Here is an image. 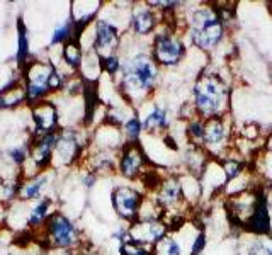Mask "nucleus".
I'll list each match as a JSON object with an SVG mask.
<instances>
[{
    "instance_id": "nucleus-1",
    "label": "nucleus",
    "mask_w": 272,
    "mask_h": 255,
    "mask_svg": "<svg viewBox=\"0 0 272 255\" xmlns=\"http://www.w3.org/2000/svg\"><path fill=\"white\" fill-rule=\"evenodd\" d=\"M158 65L152 55L138 51L124 60L121 58L119 80L116 83L121 97L129 104L143 102L158 82Z\"/></svg>"
},
{
    "instance_id": "nucleus-2",
    "label": "nucleus",
    "mask_w": 272,
    "mask_h": 255,
    "mask_svg": "<svg viewBox=\"0 0 272 255\" xmlns=\"http://www.w3.org/2000/svg\"><path fill=\"white\" fill-rule=\"evenodd\" d=\"M41 238L43 250H62V252H77L83 247V235L77 220L63 210H56L44 228L37 235Z\"/></svg>"
},
{
    "instance_id": "nucleus-3",
    "label": "nucleus",
    "mask_w": 272,
    "mask_h": 255,
    "mask_svg": "<svg viewBox=\"0 0 272 255\" xmlns=\"http://www.w3.org/2000/svg\"><path fill=\"white\" fill-rule=\"evenodd\" d=\"M90 134L83 128H60L51 169L60 172L80 165L90 148Z\"/></svg>"
},
{
    "instance_id": "nucleus-4",
    "label": "nucleus",
    "mask_w": 272,
    "mask_h": 255,
    "mask_svg": "<svg viewBox=\"0 0 272 255\" xmlns=\"http://www.w3.org/2000/svg\"><path fill=\"white\" fill-rule=\"evenodd\" d=\"M53 70L55 67L48 58H34L22 70L27 108H32V106L39 104L46 99H51L48 83Z\"/></svg>"
},
{
    "instance_id": "nucleus-5",
    "label": "nucleus",
    "mask_w": 272,
    "mask_h": 255,
    "mask_svg": "<svg viewBox=\"0 0 272 255\" xmlns=\"http://www.w3.org/2000/svg\"><path fill=\"white\" fill-rule=\"evenodd\" d=\"M191 36L194 44L201 49L216 46L223 38V22L213 12V9H199L192 17Z\"/></svg>"
},
{
    "instance_id": "nucleus-6",
    "label": "nucleus",
    "mask_w": 272,
    "mask_h": 255,
    "mask_svg": "<svg viewBox=\"0 0 272 255\" xmlns=\"http://www.w3.org/2000/svg\"><path fill=\"white\" fill-rule=\"evenodd\" d=\"M92 27V51L99 55V58L111 57V55L119 53L121 48V29L116 24V21H111L109 17L99 16L94 21Z\"/></svg>"
},
{
    "instance_id": "nucleus-7",
    "label": "nucleus",
    "mask_w": 272,
    "mask_h": 255,
    "mask_svg": "<svg viewBox=\"0 0 272 255\" xmlns=\"http://www.w3.org/2000/svg\"><path fill=\"white\" fill-rule=\"evenodd\" d=\"M145 201L143 194L136 191L134 187H131L128 184L116 185L111 191V204L112 210L118 215L121 220L128 221L133 225L134 221H138L140 210H142V204Z\"/></svg>"
},
{
    "instance_id": "nucleus-8",
    "label": "nucleus",
    "mask_w": 272,
    "mask_h": 255,
    "mask_svg": "<svg viewBox=\"0 0 272 255\" xmlns=\"http://www.w3.org/2000/svg\"><path fill=\"white\" fill-rule=\"evenodd\" d=\"M29 109L31 114V138L43 136V134L60 131V113L55 99H46Z\"/></svg>"
},
{
    "instance_id": "nucleus-9",
    "label": "nucleus",
    "mask_w": 272,
    "mask_h": 255,
    "mask_svg": "<svg viewBox=\"0 0 272 255\" xmlns=\"http://www.w3.org/2000/svg\"><path fill=\"white\" fill-rule=\"evenodd\" d=\"M186 48L179 38H175L170 32H158L155 34L152 57L157 65L162 67H173L182 60Z\"/></svg>"
},
{
    "instance_id": "nucleus-10",
    "label": "nucleus",
    "mask_w": 272,
    "mask_h": 255,
    "mask_svg": "<svg viewBox=\"0 0 272 255\" xmlns=\"http://www.w3.org/2000/svg\"><path fill=\"white\" fill-rule=\"evenodd\" d=\"M194 95L196 106H198L199 113H203L204 116L216 114L223 108L224 89L213 78H204L203 82H199L194 89Z\"/></svg>"
},
{
    "instance_id": "nucleus-11",
    "label": "nucleus",
    "mask_w": 272,
    "mask_h": 255,
    "mask_svg": "<svg viewBox=\"0 0 272 255\" xmlns=\"http://www.w3.org/2000/svg\"><path fill=\"white\" fill-rule=\"evenodd\" d=\"M56 170L48 169L43 170L41 174L34 175V177L29 179H21V185H19V192H17V201L19 202H34L39 201L46 196L48 189L51 187V184L55 182L56 177Z\"/></svg>"
},
{
    "instance_id": "nucleus-12",
    "label": "nucleus",
    "mask_w": 272,
    "mask_h": 255,
    "mask_svg": "<svg viewBox=\"0 0 272 255\" xmlns=\"http://www.w3.org/2000/svg\"><path fill=\"white\" fill-rule=\"evenodd\" d=\"M26 204V202H24ZM58 210L55 206V199L51 196H44L39 201L26 204V211H24V228L32 235H37L41 230L44 228L46 221L50 220V216Z\"/></svg>"
},
{
    "instance_id": "nucleus-13",
    "label": "nucleus",
    "mask_w": 272,
    "mask_h": 255,
    "mask_svg": "<svg viewBox=\"0 0 272 255\" xmlns=\"http://www.w3.org/2000/svg\"><path fill=\"white\" fill-rule=\"evenodd\" d=\"M147 162V155L143 153L140 143H124L118 157V172L121 177L133 180L143 172V165Z\"/></svg>"
},
{
    "instance_id": "nucleus-14",
    "label": "nucleus",
    "mask_w": 272,
    "mask_h": 255,
    "mask_svg": "<svg viewBox=\"0 0 272 255\" xmlns=\"http://www.w3.org/2000/svg\"><path fill=\"white\" fill-rule=\"evenodd\" d=\"M101 9H102V2H99V0H87V2H83V0H72L70 2L68 17L73 21L75 29H77V39L99 17Z\"/></svg>"
},
{
    "instance_id": "nucleus-15",
    "label": "nucleus",
    "mask_w": 272,
    "mask_h": 255,
    "mask_svg": "<svg viewBox=\"0 0 272 255\" xmlns=\"http://www.w3.org/2000/svg\"><path fill=\"white\" fill-rule=\"evenodd\" d=\"M31 155L29 160L34 164L37 169L43 172V170L51 169V160H53V151L58 141V131L43 134V136L31 138Z\"/></svg>"
},
{
    "instance_id": "nucleus-16",
    "label": "nucleus",
    "mask_w": 272,
    "mask_h": 255,
    "mask_svg": "<svg viewBox=\"0 0 272 255\" xmlns=\"http://www.w3.org/2000/svg\"><path fill=\"white\" fill-rule=\"evenodd\" d=\"M32 60H34V55L31 51L29 29H27L24 19L19 16L16 19V51H14L12 62L17 67V70L22 72Z\"/></svg>"
},
{
    "instance_id": "nucleus-17",
    "label": "nucleus",
    "mask_w": 272,
    "mask_h": 255,
    "mask_svg": "<svg viewBox=\"0 0 272 255\" xmlns=\"http://www.w3.org/2000/svg\"><path fill=\"white\" fill-rule=\"evenodd\" d=\"M129 24L134 36L145 38V36L152 34L155 31V27H157V17H155L152 7H147V4H140L131 12Z\"/></svg>"
},
{
    "instance_id": "nucleus-18",
    "label": "nucleus",
    "mask_w": 272,
    "mask_h": 255,
    "mask_svg": "<svg viewBox=\"0 0 272 255\" xmlns=\"http://www.w3.org/2000/svg\"><path fill=\"white\" fill-rule=\"evenodd\" d=\"M29 155H31V140L27 138L24 141H19L16 145L9 146L6 151L2 153V160L4 164H7L11 169L14 170H21L22 165L29 160Z\"/></svg>"
},
{
    "instance_id": "nucleus-19",
    "label": "nucleus",
    "mask_w": 272,
    "mask_h": 255,
    "mask_svg": "<svg viewBox=\"0 0 272 255\" xmlns=\"http://www.w3.org/2000/svg\"><path fill=\"white\" fill-rule=\"evenodd\" d=\"M77 39V29H75L73 21L67 17V19L60 21L58 24L53 27L50 34V41H48V48H62L63 44H67L68 41Z\"/></svg>"
},
{
    "instance_id": "nucleus-20",
    "label": "nucleus",
    "mask_w": 272,
    "mask_h": 255,
    "mask_svg": "<svg viewBox=\"0 0 272 255\" xmlns=\"http://www.w3.org/2000/svg\"><path fill=\"white\" fill-rule=\"evenodd\" d=\"M78 75L82 77V80L85 83H99L104 73H102L101 58L96 51H87L83 55V62L80 70H78Z\"/></svg>"
},
{
    "instance_id": "nucleus-21",
    "label": "nucleus",
    "mask_w": 272,
    "mask_h": 255,
    "mask_svg": "<svg viewBox=\"0 0 272 255\" xmlns=\"http://www.w3.org/2000/svg\"><path fill=\"white\" fill-rule=\"evenodd\" d=\"M254 215L250 216V230L259 235H265L270 231V220H269V211H267L265 199H260L254 206Z\"/></svg>"
},
{
    "instance_id": "nucleus-22",
    "label": "nucleus",
    "mask_w": 272,
    "mask_h": 255,
    "mask_svg": "<svg viewBox=\"0 0 272 255\" xmlns=\"http://www.w3.org/2000/svg\"><path fill=\"white\" fill-rule=\"evenodd\" d=\"M142 123H143V131L145 133L160 131V129H165L168 126L167 113L160 108V106L153 104V108L150 109L147 114H145Z\"/></svg>"
},
{
    "instance_id": "nucleus-23",
    "label": "nucleus",
    "mask_w": 272,
    "mask_h": 255,
    "mask_svg": "<svg viewBox=\"0 0 272 255\" xmlns=\"http://www.w3.org/2000/svg\"><path fill=\"white\" fill-rule=\"evenodd\" d=\"M22 106H26L24 85L7 92L0 90V111H14L22 108Z\"/></svg>"
},
{
    "instance_id": "nucleus-24",
    "label": "nucleus",
    "mask_w": 272,
    "mask_h": 255,
    "mask_svg": "<svg viewBox=\"0 0 272 255\" xmlns=\"http://www.w3.org/2000/svg\"><path fill=\"white\" fill-rule=\"evenodd\" d=\"M19 185H21V177L2 179V182H0V206L9 208L14 202H17Z\"/></svg>"
},
{
    "instance_id": "nucleus-25",
    "label": "nucleus",
    "mask_w": 272,
    "mask_h": 255,
    "mask_svg": "<svg viewBox=\"0 0 272 255\" xmlns=\"http://www.w3.org/2000/svg\"><path fill=\"white\" fill-rule=\"evenodd\" d=\"M179 197H180V184L175 179H168L160 184L158 197H157L160 204H163V206H172V204L179 201Z\"/></svg>"
},
{
    "instance_id": "nucleus-26",
    "label": "nucleus",
    "mask_w": 272,
    "mask_h": 255,
    "mask_svg": "<svg viewBox=\"0 0 272 255\" xmlns=\"http://www.w3.org/2000/svg\"><path fill=\"white\" fill-rule=\"evenodd\" d=\"M224 136H226V129H224V124L221 123V119H214V121H211L208 126L204 128V140L211 146L223 145Z\"/></svg>"
},
{
    "instance_id": "nucleus-27",
    "label": "nucleus",
    "mask_w": 272,
    "mask_h": 255,
    "mask_svg": "<svg viewBox=\"0 0 272 255\" xmlns=\"http://www.w3.org/2000/svg\"><path fill=\"white\" fill-rule=\"evenodd\" d=\"M121 133H123V138L126 143H140V138L143 134V123L140 119V116H131V118L123 124L121 128Z\"/></svg>"
},
{
    "instance_id": "nucleus-28",
    "label": "nucleus",
    "mask_w": 272,
    "mask_h": 255,
    "mask_svg": "<svg viewBox=\"0 0 272 255\" xmlns=\"http://www.w3.org/2000/svg\"><path fill=\"white\" fill-rule=\"evenodd\" d=\"M153 255H182V250L172 236H165L160 242L155 243Z\"/></svg>"
},
{
    "instance_id": "nucleus-29",
    "label": "nucleus",
    "mask_w": 272,
    "mask_h": 255,
    "mask_svg": "<svg viewBox=\"0 0 272 255\" xmlns=\"http://www.w3.org/2000/svg\"><path fill=\"white\" fill-rule=\"evenodd\" d=\"M101 65H102V73L106 77H109L114 80L116 77L119 75L121 72V57L119 53L116 55H111V57H106V58H101Z\"/></svg>"
},
{
    "instance_id": "nucleus-30",
    "label": "nucleus",
    "mask_w": 272,
    "mask_h": 255,
    "mask_svg": "<svg viewBox=\"0 0 272 255\" xmlns=\"http://www.w3.org/2000/svg\"><path fill=\"white\" fill-rule=\"evenodd\" d=\"M97 182H99V175H97L96 172H92V170H88V169L80 172V185L83 187V191L85 192L92 191V189L97 185Z\"/></svg>"
},
{
    "instance_id": "nucleus-31",
    "label": "nucleus",
    "mask_w": 272,
    "mask_h": 255,
    "mask_svg": "<svg viewBox=\"0 0 272 255\" xmlns=\"http://www.w3.org/2000/svg\"><path fill=\"white\" fill-rule=\"evenodd\" d=\"M224 174H226V180L235 179L238 174H240V164L237 160H228L224 164Z\"/></svg>"
},
{
    "instance_id": "nucleus-32",
    "label": "nucleus",
    "mask_w": 272,
    "mask_h": 255,
    "mask_svg": "<svg viewBox=\"0 0 272 255\" xmlns=\"http://www.w3.org/2000/svg\"><path fill=\"white\" fill-rule=\"evenodd\" d=\"M204 247H206V236H204L203 231H201V233L196 236L194 243H192V253L191 255H199L204 250Z\"/></svg>"
},
{
    "instance_id": "nucleus-33",
    "label": "nucleus",
    "mask_w": 272,
    "mask_h": 255,
    "mask_svg": "<svg viewBox=\"0 0 272 255\" xmlns=\"http://www.w3.org/2000/svg\"><path fill=\"white\" fill-rule=\"evenodd\" d=\"M189 133L192 134V138H196V140H199V138H204V128H203V124L192 123L191 126H189Z\"/></svg>"
},
{
    "instance_id": "nucleus-34",
    "label": "nucleus",
    "mask_w": 272,
    "mask_h": 255,
    "mask_svg": "<svg viewBox=\"0 0 272 255\" xmlns=\"http://www.w3.org/2000/svg\"><path fill=\"white\" fill-rule=\"evenodd\" d=\"M41 255H78L77 252H62V250H43Z\"/></svg>"
},
{
    "instance_id": "nucleus-35",
    "label": "nucleus",
    "mask_w": 272,
    "mask_h": 255,
    "mask_svg": "<svg viewBox=\"0 0 272 255\" xmlns=\"http://www.w3.org/2000/svg\"><path fill=\"white\" fill-rule=\"evenodd\" d=\"M0 182H2V177H0Z\"/></svg>"
},
{
    "instance_id": "nucleus-36",
    "label": "nucleus",
    "mask_w": 272,
    "mask_h": 255,
    "mask_svg": "<svg viewBox=\"0 0 272 255\" xmlns=\"http://www.w3.org/2000/svg\"><path fill=\"white\" fill-rule=\"evenodd\" d=\"M0 68H2V65H0Z\"/></svg>"
}]
</instances>
